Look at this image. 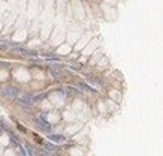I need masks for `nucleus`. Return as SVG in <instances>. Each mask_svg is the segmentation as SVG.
Wrapping results in <instances>:
<instances>
[{"label":"nucleus","mask_w":163,"mask_h":156,"mask_svg":"<svg viewBox=\"0 0 163 156\" xmlns=\"http://www.w3.org/2000/svg\"><path fill=\"white\" fill-rule=\"evenodd\" d=\"M12 51H14V53H19V54H24V56H26V54H29V51H27V50H23V48H18V47L12 48Z\"/></svg>","instance_id":"obj_5"},{"label":"nucleus","mask_w":163,"mask_h":156,"mask_svg":"<svg viewBox=\"0 0 163 156\" xmlns=\"http://www.w3.org/2000/svg\"><path fill=\"white\" fill-rule=\"evenodd\" d=\"M2 93L6 95V96H9V98H15L16 95H18V90L14 89V87H8V89H3Z\"/></svg>","instance_id":"obj_2"},{"label":"nucleus","mask_w":163,"mask_h":156,"mask_svg":"<svg viewBox=\"0 0 163 156\" xmlns=\"http://www.w3.org/2000/svg\"><path fill=\"white\" fill-rule=\"evenodd\" d=\"M36 123L39 125V128H40V129H44V131H48V132L51 131L49 125L47 123V122H45V120H42V119H36Z\"/></svg>","instance_id":"obj_4"},{"label":"nucleus","mask_w":163,"mask_h":156,"mask_svg":"<svg viewBox=\"0 0 163 156\" xmlns=\"http://www.w3.org/2000/svg\"><path fill=\"white\" fill-rule=\"evenodd\" d=\"M70 68H72V69H76V71H79V69H81V66H79V65H72Z\"/></svg>","instance_id":"obj_6"},{"label":"nucleus","mask_w":163,"mask_h":156,"mask_svg":"<svg viewBox=\"0 0 163 156\" xmlns=\"http://www.w3.org/2000/svg\"><path fill=\"white\" fill-rule=\"evenodd\" d=\"M34 99H36L34 96L24 95V96H21V98H19V102H21V104H30V105H32L33 102H34Z\"/></svg>","instance_id":"obj_3"},{"label":"nucleus","mask_w":163,"mask_h":156,"mask_svg":"<svg viewBox=\"0 0 163 156\" xmlns=\"http://www.w3.org/2000/svg\"><path fill=\"white\" fill-rule=\"evenodd\" d=\"M0 42H3V39H0Z\"/></svg>","instance_id":"obj_7"},{"label":"nucleus","mask_w":163,"mask_h":156,"mask_svg":"<svg viewBox=\"0 0 163 156\" xmlns=\"http://www.w3.org/2000/svg\"><path fill=\"white\" fill-rule=\"evenodd\" d=\"M48 138H49V141H52V143H55V144H63V143H66L65 137H63V135H57V134H51Z\"/></svg>","instance_id":"obj_1"}]
</instances>
